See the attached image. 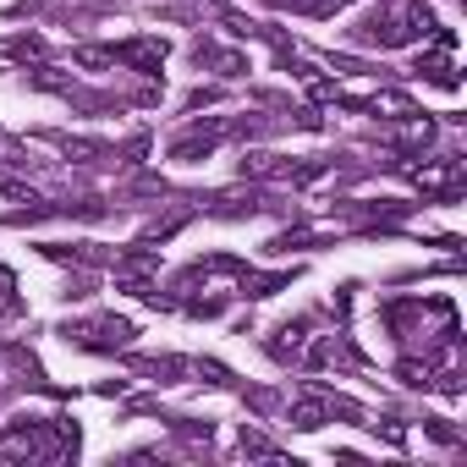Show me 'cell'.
<instances>
[{
  "instance_id": "obj_1",
  "label": "cell",
  "mask_w": 467,
  "mask_h": 467,
  "mask_svg": "<svg viewBox=\"0 0 467 467\" xmlns=\"http://www.w3.org/2000/svg\"><path fill=\"white\" fill-rule=\"evenodd\" d=\"M28 456H50V423H12L0 434V462H28Z\"/></svg>"
},
{
  "instance_id": "obj_2",
  "label": "cell",
  "mask_w": 467,
  "mask_h": 467,
  "mask_svg": "<svg viewBox=\"0 0 467 467\" xmlns=\"http://www.w3.org/2000/svg\"><path fill=\"white\" fill-rule=\"evenodd\" d=\"M66 336H72L77 347L110 352V347H127V341H132V325H127V320H94V325H66Z\"/></svg>"
},
{
  "instance_id": "obj_3",
  "label": "cell",
  "mask_w": 467,
  "mask_h": 467,
  "mask_svg": "<svg viewBox=\"0 0 467 467\" xmlns=\"http://www.w3.org/2000/svg\"><path fill=\"white\" fill-rule=\"evenodd\" d=\"M226 137V121H204V127H193L188 137H177L171 143V160H209V148Z\"/></svg>"
},
{
  "instance_id": "obj_4",
  "label": "cell",
  "mask_w": 467,
  "mask_h": 467,
  "mask_svg": "<svg viewBox=\"0 0 467 467\" xmlns=\"http://www.w3.org/2000/svg\"><path fill=\"white\" fill-rule=\"evenodd\" d=\"M286 418H291V429H325V423H330V396H325V391H308V396L291 401Z\"/></svg>"
},
{
  "instance_id": "obj_5",
  "label": "cell",
  "mask_w": 467,
  "mask_h": 467,
  "mask_svg": "<svg viewBox=\"0 0 467 467\" xmlns=\"http://www.w3.org/2000/svg\"><path fill=\"white\" fill-rule=\"evenodd\" d=\"M302 336H308V320L280 325V330H275V341H269V358H280V363H286V358H297V352H302Z\"/></svg>"
},
{
  "instance_id": "obj_6",
  "label": "cell",
  "mask_w": 467,
  "mask_h": 467,
  "mask_svg": "<svg viewBox=\"0 0 467 467\" xmlns=\"http://www.w3.org/2000/svg\"><path fill=\"white\" fill-rule=\"evenodd\" d=\"M275 171H280V160H275V154H264V148L242 154V177H275Z\"/></svg>"
},
{
  "instance_id": "obj_7",
  "label": "cell",
  "mask_w": 467,
  "mask_h": 467,
  "mask_svg": "<svg viewBox=\"0 0 467 467\" xmlns=\"http://www.w3.org/2000/svg\"><path fill=\"white\" fill-rule=\"evenodd\" d=\"M0 193H6V198H12V204H28V215H34V209H39V204H45V198H39V193H34V188H28V182H12V177H0Z\"/></svg>"
},
{
  "instance_id": "obj_8",
  "label": "cell",
  "mask_w": 467,
  "mask_h": 467,
  "mask_svg": "<svg viewBox=\"0 0 467 467\" xmlns=\"http://www.w3.org/2000/svg\"><path fill=\"white\" fill-rule=\"evenodd\" d=\"M72 61H77V66H110V61H116V50H77Z\"/></svg>"
},
{
  "instance_id": "obj_9",
  "label": "cell",
  "mask_w": 467,
  "mask_h": 467,
  "mask_svg": "<svg viewBox=\"0 0 467 467\" xmlns=\"http://www.w3.org/2000/svg\"><path fill=\"white\" fill-rule=\"evenodd\" d=\"M396 374H401L407 385H434V380H429V363H401Z\"/></svg>"
}]
</instances>
